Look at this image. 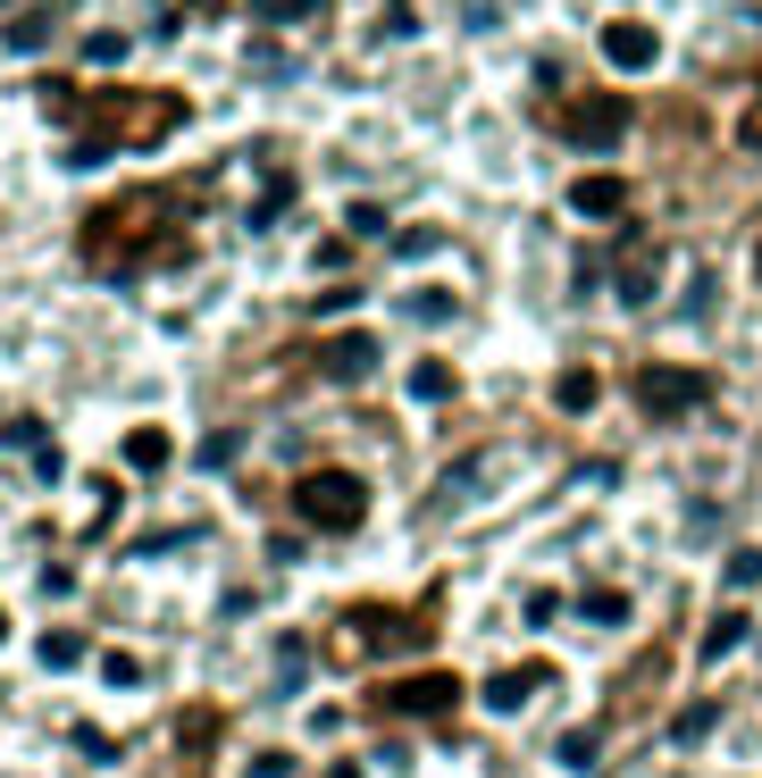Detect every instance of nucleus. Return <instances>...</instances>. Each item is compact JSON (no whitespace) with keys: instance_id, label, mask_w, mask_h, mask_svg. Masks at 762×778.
<instances>
[{"instance_id":"nucleus-1","label":"nucleus","mask_w":762,"mask_h":778,"mask_svg":"<svg viewBox=\"0 0 762 778\" xmlns=\"http://www.w3.org/2000/svg\"><path fill=\"white\" fill-rule=\"evenodd\" d=\"M294 511H302L310 528H327V536H352L369 519V486L352 469H310L302 486H294Z\"/></svg>"},{"instance_id":"nucleus-2","label":"nucleus","mask_w":762,"mask_h":778,"mask_svg":"<svg viewBox=\"0 0 762 778\" xmlns=\"http://www.w3.org/2000/svg\"><path fill=\"white\" fill-rule=\"evenodd\" d=\"M453 703H461V670H411V678L378 686V712H394V720H436Z\"/></svg>"},{"instance_id":"nucleus-3","label":"nucleus","mask_w":762,"mask_h":778,"mask_svg":"<svg viewBox=\"0 0 762 778\" xmlns=\"http://www.w3.org/2000/svg\"><path fill=\"white\" fill-rule=\"evenodd\" d=\"M637 402H646L653 418H687L696 402H712V377L704 369H679V361H646L637 369Z\"/></svg>"},{"instance_id":"nucleus-4","label":"nucleus","mask_w":762,"mask_h":778,"mask_svg":"<svg viewBox=\"0 0 762 778\" xmlns=\"http://www.w3.org/2000/svg\"><path fill=\"white\" fill-rule=\"evenodd\" d=\"M620 134H629V101L604 93V101H578L570 110V134L562 143H578V152H620Z\"/></svg>"},{"instance_id":"nucleus-5","label":"nucleus","mask_w":762,"mask_h":778,"mask_svg":"<svg viewBox=\"0 0 762 778\" xmlns=\"http://www.w3.org/2000/svg\"><path fill=\"white\" fill-rule=\"evenodd\" d=\"M378 361H385V343H378V335H361V326H352V335H336V343L319 352L327 385H361V377H378Z\"/></svg>"},{"instance_id":"nucleus-6","label":"nucleus","mask_w":762,"mask_h":778,"mask_svg":"<svg viewBox=\"0 0 762 778\" xmlns=\"http://www.w3.org/2000/svg\"><path fill=\"white\" fill-rule=\"evenodd\" d=\"M553 670L545 662H519V670H495V678L477 686V703H486V712H528L536 703V686H545Z\"/></svg>"},{"instance_id":"nucleus-7","label":"nucleus","mask_w":762,"mask_h":778,"mask_svg":"<svg viewBox=\"0 0 762 778\" xmlns=\"http://www.w3.org/2000/svg\"><path fill=\"white\" fill-rule=\"evenodd\" d=\"M604 59H611V68H653V59H662V34L637 25V18H611L604 25Z\"/></svg>"},{"instance_id":"nucleus-8","label":"nucleus","mask_w":762,"mask_h":778,"mask_svg":"<svg viewBox=\"0 0 762 778\" xmlns=\"http://www.w3.org/2000/svg\"><path fill=\"white\" fill-rule=\"evenodd\" d=\"M570 209H578V218H595V227H611V218L629 209V185H620V176H578V185H570Z\"/></svg>"},{"instance_id":"nucleus-9","label":"nucleus","mask_w":762,"mask_h":778,"mask_svg":"<svg viewBox=\"0 0 762 778\" xmlns=\"http://www.w3.org/2000/svg\"><path fill=\"white\" fill-rule=\"evenodd\" d=\"M286 209H294V176H268V185L244 201V227H251V235H268L277 218H286Z\"/></svg>"},{"instance_id":"nucleus-10","label":"nucleus","mask_w":762,"mask_h":778,"mask_svg":"<svg viewBox=\"0 0 762 778\" xmlns=\"http://www.w3.org/2000/svg\"><path fill=\"white\" fill-rule=\"evenodd\" d=\"M595 402H604V377H595V369H562V377H553V411H595Z\"/></svg>"},{"instance_id":"nucleus-11","label":"nucleus","mask_w":762,"mask_h":778,"mask_svg":"<svg viewBox=\"0 0 762 778\" xmlns=\"http://www.w3.org/2000/svg\"><path fill=\"white\" fill-rule=\"evenodd\" d=\"M394 310H402V319H420V326H444V319H461V302H453L444 286H411Z\"/></svg>"},{"instance_id":"nucleus-12","label":"nucleus","mask_w":762,"mask_h":778,"mask_svg":"<svg viewBox=\"0 0 762 778\" xmlns=\"http://www.w3.org/2000/svg\"><path fill=\"white\" fill-rule=\"evenodd\" d=\"M578 620H587V627H629V594H620V587H587V594H578Z\"/></svg>"},{"instance_id":"nucleus-13","label":"nucleus","mask_w":762,"mask_h":778,"mask_svg":"<svg viewBox=\"0 0 762 778\" xmlns=\"http://www.w3.org/2000/svg\"><path fill=\"white\" fill-rule=\"evenodd\" d=\"M611 293H620V302H629V310H646L653 293H662V268H653V260H629V268H620V277H611Z\"/></svg>"},{"instance_id":"nucleus-14","label":"nucleus","mask_w":762,"mask_h":778,"mask_svg":"<svg viewBox=\"0 0 762 778\" xmlns=\"http://www.w3.org/2000/svg\"><path fill=\"white\" fill-rule=\"evenodd\" d=\"M126 460H134V469H143V477H152V469H168V460H176L168 427H134V436H126Z\"/></svg>"},{"instance_id":"nucleus-15","label":"nucleus","mask_w":762,"mask_h":778,"mask_svg":"<svg viewBox=\"0 0 762 778\" xmlns=\"http://www.w3.org/2000/svg\"><path fill=\"white\" fill-rule=\"evenodd\" d=\"M302 678H310V645L302 636H277V695H302Z\"/></svg>"},{"instance_id":"nucleus-16","label":"nucleus","mask_w":762,"mask_h":778,"mask_svg":"<svg viewBox=\"0 0 762 778\" xmlns=\"http://www.w3.org/2000/svg\"><path fill=\"white\" fill-rule=\"evenodd\" d=\"M745 627H754L745 611H721V620L704 627V645H696V653H704V662H721V653H738V645H745Z\"/></svg>"},{"instance_id":"nucleus-17","label":"nucleus","mask_w":762,"mask_h":778,"mask_svg":"<svg viewBox=\"0 0 762 778\" xmlns=\"http://www.w3.org/2000/svg\"><path fill=\"white\" fill-rule=\"evenodd\" d=\"M453 361H420V369H411V402H453Z\"/></svg>"},{"instance_id":"nucleus-18","label":"nucleus","mask_w":762,"mask_h":778,"mask_svg":"<svg viewBox=\"0 0 762 778\" xmlns=\"http://www.w3.org/2000/svg\"><path fill=\"white\" fill-rule=\"evenodd\" d=\"M42 670H76L84 662V653H93V645H84V636H76V627H51V636H42Z\"/></svg>"},{"instance_id":"nucleus-19","label":"nucleus","mask_w":762,"mask_h":778,"mask_svg":"<svg viewBox=\"0 0 762 778\" xmlns=\"http://www.w3.org/2000/svg\"><path fill=\"white\" fill-rule=\"evenodd\" d=\"M59 25V9H25V18H9V51H42Z\"/></svg>"},{"instance_id":"nucleus-20","label":"nucleus","mask_w":762,"mask_h":778,"mask_svg":"<svg viewBox=\"0 0 762 778\" xmlns=\"http://www.w3.org/2000/svg\"><path fill=\"white\" fill-rule=\"evenodd\" d=\"M712 720H721V703H687L679 720H670V745H704V737H712Z\"/></svg>"},{"instance_id":"nucleus-21","label":"nucleus","mask_w":762,"mask_h":778,"mask_svg":"<svg viewBox=\"0 0 762 778\" xmlns=\"http://www.w3.org/2000/svg\"><path fill=\"white\" fill-rule=\"evenodd\" d=\"M444 243H453L444 227H402V235H394V260H436Z\"/></svg>"},{"instance_id":"nucleus-22","label":"nucleus","mask_w":762,"mask_h":778,"mask_svg":"<svg viewBox=\"0 0 762 778\" xmlns=\"http://www.w3.org/2000/svg\"><path fill=\"white\" fill-rule=\"evenodd\" d=\"M235 453H244V427H218V436H202V453H193V469H227Z\"/></svg>"},{"instance_id":"nucleus-23","label":"nucleus","mask_w":762,"mask_h":778,"mask_svg":"<svg viewBox=\"0 0 762 778\" xmlns=\"http://www.w3.org/2000/svg\"><path fill=\"white\" fill-rule=\"evenodd\" d=\"M595 754H604L595 728H570V737H562V770H595Z\"/></svg>"},{"instance_id":"nucleus-24","label":"nucleus","mask_w":762,"mask_h":778,"mask_svg":"<svg viewBox=\"0 0 762 778\" xmlns=\"http://www.w3.org/2000/svg\"><path fill=\"white\" fill-rule=\"evenodd\" d=\"M110 152H117V134H84V143H68V168H101Z\"/></svg>"},{"instance_id":"nucleus-25","label":"nucleus","mask_w":762,"mask_h":778,"mask_svg":"<svg viewBox=\"0 0 762 778\" xmlns=\"http://www.w3.org/2000/svg\"><path fill=\"white\" fill-rule=\"evenodd\" d=\"M210 728H218V712H185V720H176V745H185V754H202V745H210Z\"/></svg>"},{"instance_id":"nucleus-26","label":"nucleus","mask_w":762,"mask_h":778,"mask_svg":"<svg viewBox=\"0 0 762 778\" xmlns=\"http://www.w3.org/2000/svg\"><path fill=\"white\" fill-rule=\"evenodd\" d=\"M343 235H385V201H352L343 209Z\"/></svg>"},{"instance_id":"nucleus-27","label":"nucleus","mask_w":762,"mask_h":778,"mask_svg":"<svg viewBox=\"0 0 762 778\" xmlns=\"http://www.w3.org/2000/svg\"><path fill=\"white\" fill-rule=\"evenodd\" d=\"M721 578H729V587H762V552H754V544H738V552H729V570H721Z\"/></svg>"},{"instance_id":"nucleus-28","label":"nucleus","mask_w":762,"mask_h":778,"mask_svg":"<svg viewBox=\"0 0 762 778\" xmlns=\"http://www.w3.org/2000/svg\"><path fill=\"white\" fill-rule=\"evenodd\" d=\"M251 76H268V84H277V76H294V59L277 51V42H251Z\"/></svg>"},{"instance_id":"nucleus-29","label":"nucleus","mask_w":762,"mask_h":778,"mask_svg":"<svg viewBox=\"0 0 762 778\" xmlns=\"http://www.w3.org/2000/svg\"><path fill=\"white\" fill-rule=\"evenodd\" d=\"M553 611H562V594H553V587H528V603H519V620H528V627H553Z\"/></svg>"},{"instance_id":"nucleus-30","label":"nucleus","mask_w":762,"mask_h":778,"mask_svg":"<svg viewBox=\"0 0 762 778\" xmlns=\"http://www.w3.org/2000/svg\"><path fill=\"white\" fill-rule=\"evenodd\" d=\"M687 319H704V310H712V268H696V277H687Z\"/></svg>"},{"instance_id":"nucleus-31","label":"nucleus","mask_w":762,"mask_h":778,"mask_svg":"<svg viewBox=\"0 0 762 778\" xmlns=\"http://www.w3.org/2000/svg\"><path fill=\"white\" fill-rule=\"evenodd\" d=\"M101 678H110V686H143V662H134V653H110V662H101Z\"/></svg>"},{"instance_id":"nucleus-32","label":"nucleus","mask_w":762,"mask_h":778,"mask_svg":"<svg viewBox=\"0 0 762 778\" xmlns=\"http://www.w3.org/2000/svg\"><path fill=\"white\" fill-rule=\"evenodd\" d=\"M0 444H25V453H42V418H9V427H0Z\"/></svg>"},{"instance_id":"nucleus-33","label":"nucleus","mask_w":762,"mask_h":778,"mask_svg":"<svg viewBox=\"0 0 762 778\" xmlns=\"http://www.w3.org/2000/svg\"><path fill=\"white\" fill-rule=\"evenodd\" d=\"M352 302H361V293H352V286H327L319 302H310V319H336V310H352Z\"/></svg>"},{"instance_id":"nucleus-34","label":"nucleus","mask_w":762,"mask_h":778,"mask_svg":"<svg viewBox=\"0 0 762 778\" xmlns=\"http://www.w3.org/2000/svg\"><path fill=\"white\" fill-rule=\"evenodd\" d=\"M84 59H93V68H110V59H126V34H93V42H84Z\"/></svg>"},{"instance_id":"nucleus-35","label":"nucleus","mask_w":762,"mask_h":778,"mask_svg":"<svg viewBox=\"0 0 762 778\" xmlns=\"http://www.w3.org/2000/svg\"><path fill=\"white\" fill-rule=\"evenodd\" d=\"M76 754H84V761H117V745L101 737V728H76Z\"/></svg>"},{"instance_id":"nucleus-36","label":"nucleus","mask_w":762,"mask_h":778,"mask_svg":"<svg viewBox=\"0 0 762 778\" xmlns=\"http://www.w3.org/2000/svg\"><path fill=\"white\" fill-rule=\"evenodd\" d=\"M34 477H42V486H59V477H68V460H59V444H42V453H34Z\"/></svg>"},{"instance_id":"nucleus-37","label":"nucleus","mask_w":762,"mask_h":778,"mask_svg":"<svg viewBox=\"0 0 762 778\" xmlns=\"http://www.w3.org/2000/svg\"><path fill=\"white\" fill-rule=\"evenodd\" d=\"M251 9H260L268 25H286V9H294V0H251Z\"/></svg>"},{"instance_id":"nucleus-38","label":"nucleus","mask_w":762,"mask_h":778,"mask_svg":"<svg viewBox=\"0 0 762 778\" xmlns=\"http://www.w3.org/2000/svg\"><path fill=\"white\" fill-rule=\"evenodd\" d=\"M327 778H361V761H336V770H327Z\"/></svg>"},{"instance_id":"nucleus-39","label":"nucleus","mask_w":762,"mask_h":778,"mask_svg":"<svg viewBox=\"0 0 762 778\" xmlns=\"http://www.w3.org/2000/svg\"><path fill=\"white\" fill-rule=\"evenodd\" d=\"M0 636H9V611H0Z\"/></svg>"},{"instance_id":"nucleus-40","label":"nucleus","mask_w":762,"mask_h":778,"mask_svg":"<svg viewBox=\"0 0 762 778\" xmlns=\"http://www.w3.org/2000/svg\"><path fill=\"white\" fill-rule=\"evenodd\" d=\"M754 268H762V243H754Z\"/></svg>"},{"instance_id":"nucleus-41","label":"nucleus","mask_w":762,"mask_h":778,"mask_svg":"<svg viewBox=\"0 0 762 778\" xmlns=\"http://www.w3.org/2000/svg\"><path fill=\"white\" fill-rule=\"evenodd\" d=\"M0 9H9V0H0Z\"/></svg>"}]
</instances>
